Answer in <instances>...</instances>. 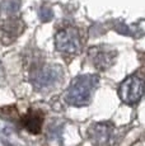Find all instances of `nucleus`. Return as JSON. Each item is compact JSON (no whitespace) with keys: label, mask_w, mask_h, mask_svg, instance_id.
Returning a JSON list of instances; mask_svg holds the SVG:
<instances>
[{"label":"nucleus","mask_w":145,"mask_h":146,"mask_svg":"<svg viewBox=\"0 0 145 146\" xmlns=\"http://www.w3.org/2000/svg\"><path fill=\"white\" fill-rule=\"evenodd\" d=\"M98 85V78L96 75H82L71 83L65 100L71 106L83 107L90 102L93 92Z\"/></svg>","instance_id":"f257e3e1"},{"label":"nucleus","mask_w":145,"mask_h":146,"mask_svg":"<svg viewBox=\"0 0 145 146\" xmlns=\"http://www.w3.org/2000/svg\"><path fill=\"white\" fill-rule=\"evenodd\" d=\"M145 92V80L140 75L134 74L126 78L118 86V95L122 102L134 104L139 102Z\"/></svg>","instance_id":"f03ea898"},{"label":"nucleus","mask_w":145,"mask_h":146,"mask_svg":"<svg viewBox=\"0 0 145 146\" xmlns=\"http://www.w3.org/2000/svg\"><path fill=\"white\" fill-rule=\"evenodd\" d=\"M61 70L59 66H43L36 69L31 75V81L36 89H45L54 85L60 79Z\"/></svg>","instance_id":"7ed1b4c3"},{"label":"nucleus","mask_w":145,"mask_h":146,"mask_svg":"<svg viewBox=\"0 0 145 146\" xmlns=\"http://www.w3.org/2000/svg\"><path fill=\"white\" fill-rule=\"evenodd\" d=\"M55 46L61 52L76 53L80 50V41L78 32L72 28L59 31L55 36Z\"/></svg>","instance_id":"20e7f679"},{"label":"nucleus","mask_w":145,"mask_h":146,"mask_svg":"<svg viewBox=\"0 0 145 146\" xmlns=\"http://www.w3.org/2000/svg\"><path fill=\"white\" fill-rule=\"evenodd\" d=\"M88 136L94 146H107L113 140V127L108 123H96L89 128Z\"/></svg>","instance_id":"39448f33"},{"label":"nucleus","mask_w":145,"mask_h":146,"mask_svg":"<svg viewBox=\"0 0 145 146\" xmlns=\"http://www.w3.org/2000/svg\"><path fill=\"white\" fill-rule=\"evenodd\" d=\"M42 114L38 113V112H33L31 111L23 119V125L29 132L32 133H38L41 131L42 127Z\"/></svg>","instance_id":"423d86ee"},{"label":"nucleus","mask_w":145,"mask_h":146,"mask_svg":"<svg viewBox=\"0 0 145 146\" xmlns=\"http://www.w3.org/2000/svg\"><path fill=\"white\" fill-rule=\"evenodd\" d=\"M94 65L98 69L104 70L107 67H110L115 61V52L110 51H98L93 57Z\"/></svg>","instance_id":"0eeeda50"},{"label":"nucleus","mask_w":145,"mask_h":146,"mask_svg":"<svg viewBox=\"0 0 145 146\" xmlns=\"http://www.w3.org/2000/svg\"><path fill=\"white\" fill-rule=\"evenodd\" d=\"M19 9H21V0H3L1 12L7 15L15 14Z\"/></svg>","instance_id":"6e6552de"},{"label":"nucleus","mask_w":145,"mask_h":146,"mask_svg":"<svg viewBox=\"0 0 145 146\" xmlns=\"http://www.w3.org/2000/svg\"><path fill=\"white\" fill-rule=\"evenodd\" d=\"M38 17H40L41 21L46 23V22H50L54 18V12H52V9L50 7L42 5V7L40 8V12H38Z\"/></svg>","instance_id":"1a4fd4ad"},{"label":"nucleus","mask_w":145,"mask_h":146,"mask_svg":"<svg viewBox=\"0 0 145 146\" xmlns=\"http://www.w3.org/2000/svg\"><path fill=\"white\" fill-rule=\"evenodd\" d=\"M116 31L118 33H121V35H132V31H131V28L130 27H127L126 24H118V26L116 27Z\"/></svg>","instance_id":"9d476101"},{"label":"nucleus","mask_w":145,"mask_h":146,"mask_svg":"<svg viewBox=\"0 0 145 146\" xmlns=\"http://www.w3.org/2000/svg\"><path fill=\"white\" fill-rule=\"evenodd\" d=\"M3 78H4V66H3L1 61H0V81L3 80Z\"/></svg>","instance_id":"9b49d317"}]
</instances>
